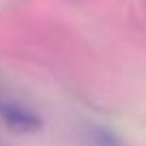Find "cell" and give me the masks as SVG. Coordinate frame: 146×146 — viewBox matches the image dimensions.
I'll return each mask as SVG.
<instances>
[{"label":"cell","mask_w":146,"mask_h":146,"mask_svg":"<svg viewBox=\"0 0 146 146\" xmlns=\"http://www.w3.org/2000/svg\"><path fill=\"white\" fill-rule=\"evenodd\" d=\"M0 123L9 131L24 133V135L39 133L45 127L41 112H36L30 103L13 99V97H7V99L0 101Z\"/></svg>","instance_id":"1"},{"label":"cell","mask_w":146,"mask_h":146,"mask_svg":"<svg viewBox=\"0 0 146 146\" xmlns=\"http://www.w3.org/2000/svg\"><path fill=\"white\" fill-rule=\"evenodd\" d=\"M80 142L82 146H129L127 140L116 129L103 123H84L80 129Z\"/></svg>","instance_id":"2"},{"label":"cell","mask_w":146,"mask_h":146,"mask_svg":"<svg viewBox=\"0 0 146 146\" xmlns=\"http://www.w3.org/2000/svg\"><path fill=\"white\" fill-rule=\"evenodd\" d=\"M0 146H5V144H0Z\"/></svg>","instance_id":"3"}]
</instances>
